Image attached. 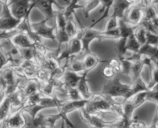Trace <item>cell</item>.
<instances>
[{
  "label": "cell",
  "mask_w": 158,
  "mask_h": 128,
  "mask_svg": "<svg viewBox=\"0 0 158 128\" xmlns=\"http://www.w3.org/2000/svg\"><path fill=\"white\" fill-rule=\"evenodd\" d=\"M77 36L81 39L83 46V52L90 53V45L95 40H118L120 38V33L118 27L110 31H100L91 27L82 28Z\"/></svg>",
  "instance_id": "1"
},
{
  "label": "cell",
  "mask_w": 158,
  "mask_h": 128,
  "mask_svg": "<svg viewBox=\"0 0 158 128\" xmlns=\"http://www.w3.org/2000/svg\"><path fill=\"white\" fill-rule=\"evenodd\" d=\"M130 91V84H124L121 82L120 78L115 76L110 79L103 86L101 94L109 98L112 101L118 102V99L122 100V103L127 100Z\"/></svg>",
  "instance_id": "2"
},
{
  "label": "cell",
  "mask_w": 158,
  "mask_h": 128,
  "mask_svg": "<svg viewBox=\"0 0 158 128\" xmlns=\"http://www.w3.org/2000/svg\"><path fill=\"white\" fill-rule=\"evenodd\" d=\"M113 106L114 102L109 98L104 96L102 94H94L85 107V109L89 113L95 115H99L103 113H113Z\"/></svg>",
  "instance_id": "3"
},
{
  "label": "cell",
  "mask_w": 158,
  "mask_h": 128,
  "mask_svg": "<svg viewBox=\"0 0 158 128\" xmlns=\"http://www.w3.org/2000/svg\"><path fill=\"white\" fill-rule=\"evenodd\" d=\"M65 100H60L58 96L48 97L42 96L37 104L35 105L33 107L23 109V111L24 113L29 114L31 117L32 120H33L39 115L40 112L43 109H50V108H56L58 109L63 105Z\"/></svg>",
  "instance_id": "4"
},
{
  "label": "cell",
  "mask_w": 158,
  "mask_h": 128,
  "mask_svg": "<svg viewBox=\"0 0 158 128\" xmlns=\"http://www.w3.org/2000/svg\"><path fill=\"white\" fill-rule=\"evenodd\" d=\"M54 21H55L56 27V36H57V42H58V46L55 51L57 53V56H58L60 53L62 45L64 44H68L71 39L66 32L67 19L64 16L62 10L55 11Z\"/></svg>",
  "instance_id": "5"
},
{
  "label": "cell",
  "mask_w": 158,
  "mask_h": 128,
  "mask_svg": "<svg viewBox=\"0 0 158 128\" xmlns=\"http://www.w3.org/2000/svg\"><path fill=\"white\" fill-rule=\"evenodd\" d=\"M89 100H80L72 101V100H65L63 105L58 109V112L63 116V120H64L68 127L74 128V125L71 123V120L68 119V114L74 112L76 110H81V109L85 108Z\"/></svg>",
  "instance_id": "6"
},
{
  "label": "cell",
  "mask_w": 158,
  "mask_h": 128,
  "mask_svg": "<svg viewBox=\"0 0 158 128\" xmlns=\"http://www.w3.org/2000/svg\"><path fill=\"white\" fill-rule=\"evenodd\" d=\"M21 20L12 15L10 6H2V12L0 16V33H9L16 30Z\"/></svg>",
  "instance_id": "7"
},
{
  "label": "cell",
  "mask_w": 158,
  "mask_h": 128,
  "mask_svg": "<svg viewBox=\"0 0 158 128\" xmlns=\"http://www.w3.org/2000/svg\"><path fill=\"white\" fill-rule=\"evenodd\" d=\"M48 21L46 19L39 21L37 23H31V27L33 32L41 39H48L51 41H57L56 36L55 25L49 26Z\"/></svg>",
  "instance_id": "8"
},
{
  "label": "cell",
  "mask_w": 158,
  "mask_h": 128,
  "mask_svg": "<svg viewBox=\"0 0 158 128\" xmlns=\"http://www.w3.org/2000/svg\"><path fill=\"white\" fill-rule=\"evenodd\" d=\"M10 9L16 19L22 20L33 10L32 0H10Z\"/></svg>",
  "instance_id": "9"
},
{
  "label": "cell",
  "mask_w": 158,
  "mask_h": 128,
  "mask_svg": "<svg viewBox=\"0 0 158 128\" xmlns=\"http://www.w3.org/2000/svg\"><path fill=\"white\" fill-rule=\"evenodd\" d=\"M28 125L24 117V112L21 108H17L14 112L10 113L6 119L0 123V128H26Z\"/></svg>",
  "instance_id": "10"
},
{
  "label": "cell",
  "mask_w": 158,
  "mask_h": 128,
  "mask_svg": "<svg viewBox=\"0 0 158 128\" xmlns=\"http://www.w3.org/2000/svg\"><path fill=\"white\" fill-rule=\"evenodd\" d=\"M80 117L81 120L87 123L89 126L94 128H112V120H106L100 117L98 115L89 113L85 109V108L79 110Z\"/></svg>",
  "instance_id": "11"
},
{
  "label": "cell",
  "mask_w": 158,
  "mask_h": 128,
  "mask_svg": "<svg viewBox=\"0 0 158 128\" xmlns=\"http://www.w3.org/2000/svg\"><path fill=\"white\" fill-rule=\"evenodd\" d=\"M60 120H63V116L59 112L54 115L39 114L36 118L32 120V124L35 127L53 128Z\"/></svg>",
  "instance_id": "12"
},
{
  "label": "cell",
  "mask_w": 158,
  "mask_h": 128,
  "mask_svg": "<svg viewBox=\"0 0 158 128\" xmlns=\"http://www.w3.org/2000/svg\"><path fill=\"white\" fill-rule=\"evenodd\" d=\"M54 4L57 5L55 0H32V7L40 10L44 14L45 19L48 21L55 18Z\"/></svg>",
  "instance_id": "13"
},
{
  "label": "cell",
  "mask_w": 158,
  "mask_h": 128,
  "mask_svg": "<svg viewBox=\"0 0 158 128\" xmlns=\"http://www.w3.org/2000/svg\"><path fill=\"white\" fill-rule=\"evenodd\" d=\"M143 19V10L138 6L133 5L127 10L124 17V20L131 27H136L139 26Z\"/></svg>",
  "instance_id": "14"
},
{
  "label": "cell",
  "mask_w": 158,
  "mask_h": 128,
  "mask_svg": "<svg viewBox=\"0 0 158 128\" xmlns=\"http://www.w3.org/2000/svg\"><path fill=\"white\" fill-rule=\"evenodd\" d=\"M10 39L14 46L19 49L34 48L35 43L27 34L22 32H18L16 30V33L10 37Z\"/></svg>",
  "instance_id": "15"
},
{
  "label": "cell",
  "mask_w": 158,
  "mask_h": 128,
  "mask_svg": "<svg viewBox=\"0 0 158 128\" xmlns=\"http://www.w3.org/2000/svg\"><path fill=\"white\" fill-rule=\"evenodd\" d=\"M129 0H115L112 4V13L110 16L116 19H124L127 10L132 6Z\"/></svg>",
  "instance_id": "16"
},
{
  "label": "cell",
  "mask_w": 158,
  "mask_h": 128,
  "mask_svg": "<svg viewBox=\"0 0 158 128\" xmlns=\"http://www.w3.org/2000/svg\"><path fill=\"white\" fill-rule=\"evenodd\" d=\"M88 74L89 73L86 71L83 73L81 80L79 81L78 84H77V89L78 90L79 93L83 100H89L92 98L94 94L92 93L89 88V82H88Z\"/></svg>",
  "instance_id": "17"
},
{
  "label": "cell",
  "mask_w": 158,
  "mask_h": 128,
  "mask_svg": "<svg viewBox=\"0 0 158 128\" xmlns=\"http://www.w3.org/2000/svg\"><path fill=\"white\" fill-rule=\"evenodd\" d=\"M40 83L36 80L26 81L23 85L20 84V89L22 92L23 101L30 96L39 92Z\"/></svg>",
  "instance_id": "18"
},
{
  "label": "cell",
  "mask_w": 158,
  "mask_h": 128,
  "mask_svg": "<svg viewBox=\"0 0 158 128\" xmlns=\"http://www.w3.org/2000/svg\"><path fill=\"white\" fill-rule=\"evenodd\" d=\"M145 91L150 90H149L148 89V85H147V84H146V82H144L143 78L140 76L139 79H137L133 82H131V84H130V92H129V95L128 96H127V100L133 98V97L134 96H136V94L139 93V92H145ZM127 100H126V101H127Z\"/></svg>",
  "instance_id": "19"
},
{
  "label": "cell",
  "mask_w": 158,
  "mask_h": 128,
  "mask_svg": "<svg viewBox=\"0 0 158 128\" xmlns=\"http://www.w3.org/2000/svg\"><path fill=\"white\" fill-rule=\"evenodd\" d=\"M13 108L10 96L2 95L0 100V123H2L8 117Z\"/></svg>",
  "instance_id": "20"
},
{
  "label": "cell",
  "mask_w": 158,
  "mask_h": 128,
  "mask_svg": "<svg viewBox=\"0 0 158 128\" xmlns=\"http://www.w3.org/2000/svg\"><path fill=\"white\" fill-rule=\"evenodd\" d=\"M82 75L67 70L62 78V82L65 86L71 88H77L79 81L81 80Z\"/></svg>",
  "instance_id": "21"
},
{
  "label": "cell",
  "mask_w": 158,
  "mask_h": 128,
  "mask_svg": "<svg viewBox=\"0 0 158 128\" xmlns=\"http://www.w3.org/2000/svg\"><path fill=\"white\" fill-rule=\"evenodd\" d=\"M83 64L85 67V71L89 73L92 71L93 68H95L97 65L102 62H107V61H102L98 56L94 54L93 53H86L85 57L82 59Z\"/></svg>",
  "instance_id": "22"
},
{
  "label": "cell",
  "mask_w": 158,
  "mask_h": 128,
  "mask_svg": "<svg viewBox=\"0 0 158 128\" xmlns=\"http://www.w3.org/2000/svg\"><path fill=\"white\" fill-rule=\"evenodd\" d=\"M79 2H80V0H70L68 6L62 10L64 16L66 18V19L73 18L74 11L76 10H77V9H82V6L80 5Z\"/></svg>",
  "instance_id": "23"
},
{
  "label": "cell",
  "mask_w": 158,
  "mask_h": 128,
  "mask_svg": "<svg viewBox=\"0 0 158 128\" xmlns=\"http://www.w3.org/2000/svg\"><path fill=\"white\" fill-rule=\"evenodd\" d=\"M118 30L120 33V37L128 38L129 36H131L134 32L135 27H131L129 25L124 19H119L118 20Z\"/></svg>",
  "instance_id": "24"
},
{
  "label": "cell",
  "mask_w": 158,
  "mask_h": 128,
  "mask_svg": "<svg viewBox=\"0 0 158 128\" xmlns=\"http://www.w3.org/2000/svg\"><path fill=\"white\" fill-rule=\"evenodd\" d=\"M101 5V0H86L84 5H82L83 14L88 18L93 10H95L98 6Z\"/></svg>",
  "instance_id": "25"
},
{
  "label": "cell",
  "mask_w": 158,
  "mask_h": 128,
  "mask_svg": "<svg viewBox=\"0 0 158 128\" xmlns=\"http://www.w3.org/2000/svg\"><path fill=\"white\" fill-rule=\"evenodd\" d=\"M68 69L74 71V72L82 75L85 72V67L82 60L75 59V57L71 58L68 62Z\"/></svg>",
  "instance_id": "26"
},
{
  "label": "cell",
  "mask_w": 158,
  "mask_h": 128,
  "mask_svg": "<svg viewBox=\"0 0 158 128\" xmlns=\"http://www.w3.org/2000/svg\"><path fill=\"white\" fill-rule=\"evenodd\" d=\"M147 29L142 25L137 26L134 29L133 34H134L135 37L137 40L138 42L140 44L141 46L145 45L146 42H147Z\"/></svg>",
  "instance_id": "27"
},
{
  "label": "cell",
  "mask_w": 158,
  "mask_h": 128,
  "mask_svg": "<svg viewBox=\"0 0 158 128\" xmlns=\"http://www.w3.org/2000/svg\"><path fill=\"white\" fill-rule=\"evenodd\" d=\"M64 96H66V100H72V101H75V100H82L81 95L79 93L78 90L77 89V88H71L68 87V86H65L64 85Z\"/></svg>",
  "instance_id": "28"
},
{
  "label": "cell",
  "mask_w": 158,
  "mask_h": 128,
  "mask_svg": "<svg viewBox=\"0 0 158 128\" xmlns=\"http://www.w3.org/2000/svg\"><path fill=\"white\" fill-rule=\"evenodd\" d=\"M141 48V45L137 40L135 37L134 34H132L127 39V50L131 53H138Z\"/></svg>",
  "instance_id": "29"
},
{
  "label": "cell",
  "mask_w": 158,
  "mask_h": 128,
  "mask_svg": "<svg viewBox=\"0 0 158 128\" xmlns=\"http://www.w3.org/2000/svg\"><path fill=\"white\" fill-rule=\"evenodd\" d=\"M123 114L124 117H127L129 119L133 118V113L136 110L134 104L131 99L123 102Z\"/></svg>",
  "instance_id": "30"
},
{
  "label": "cell",
  "mask_w": 158,
  "mask_h": 128,
  "mask_svg": "<svg viewBox=\"0 0 158 128\" xmlns=\"http://www.w3.org/2000/svg\"><path fill=\"white\" fill-rule=\"evenodd\" d=\"M148 93L149 91H145V92H142L136 94L133 98H131L136 109H137L138 107L142 106L144 103L148 101Z\"/></svg>",
  "instance_id": "31"
},
{
  "label": "cell",
  "mask_w": 158,
  "mask_h": 128,
  "mask_svg": "<svg viewBox=\"0 0 158 128\" xmlns=\"http://www.w3.org/2000/svg\"><path fill=\"white\" fill-rule=\"evenodd\" d=\"M66 32L67 33H68V36L70 37V39L77 36V34H78L77 25H76L75 22H74V20L73 19V18H71V19H67Z\"/></svg>",
  "instance_id": "32"
},
{
  "label": "cell",
  "mask_w": 158,
  "mask_h": 128,
  "mask_svg": "<svg viewBox=\"0 0 158 128\" xmlns=\"http://www.w3.org/2000/svg\"><path fill=\"white\" fill-rule=\"evenodd\" d=\"M156 16H158L157 10L155 7V5L153 4V5L146 8L145 10H143V20L150 21L153 18L156 17Z\"/></svg>",
  "instance_id": "33"
},
{
  "label": "cell",
  "mask_w": 158,
  "mask_h": 128,
  "mask_svg": "<svg viewBox=\"0 0 158 128\" xmlns=\"http://www.w3.org/2000/svg\"><path fill=\"white\" fill-rule=\"evenodd\" d=\"M122 64V73L126 75L130 76V72H131V68L133 62L127 58L119 59Z\"/></svg>",
  "instance_id": "34"
},
{
  "label": "cell",
  "mask_w": 158,
  "mask_h": 128,
  "mask_svg": "<svg viewBox=\"0 0 158 128\" xmlns=\"http://www.w3.org/2000/svg\"><path fill=\"white\" fill-rule=\"evenodd\" d=\"M108 65L110 68H112L114 71H115V73H119L122 72V64H121L120 60L116 58H112L109 61H108Z\"/></svg>",
  "instance_id": "35"
},
{
  "label": "cell",
  "mask_w": 158,
  "mask_h": 128,
  "mask_svg": "<svg viewBox=\"0 0 158 128\" xmlns=\"http://www.w3.org/2000/svg\"><path fill=\"white\" fill-rule=\"evenodd\" d=\"M118 19L113 17L112 16H109V19H108L107 22H106V27H105L104 30L105 31H110V30H115L118 27Z\"/></svg>",
  "instance_id": "36"
},
{
  "label": "cell",
  "mask_w": 158,
  "mask_h": 128,
  "mask_svg": "<svg viewBox=\"0 0 158 128\" xmlns=\"http://www.w3.org/2000/svg\"><path fill=\"white\" fill-rule=\"evenodd\" d=\"M147 45H152L154 47H158V34L153 33L152 32H147Z\"/></svg>",
  "instance_id": "37"
},
{
  "label": "cell",
  "mask_w": 158,
  "mask_h": 128,
  "mask_svg": "<svg viewBox=\"0 0 158 128\" xmlns=\"http://www.w3.org/2000/svg\"><path fill=\"white\" fill-rule=\"evenodd\" d=\"M158 83V67H155L153 69L151 70V80L147 84L148 85V89L150 90L153 85Z\"/></svg>",
  "instance_id": "38"
},
{
  "label": "cell",
  "mask_w": 158,
  "mask_h": 128,
  "mask_svg": "<svg viewBox=\"0 0 158 128\" xmlns=\"http://www.w3.org/2000/svg\"><path fill=\"white\" fill-rule=\"evenodd\" d=\"M102 74L105 77L107 78V79H109V80L112 79H113V78H115V75H116V73H115V71H114L112 68H110L109 65H106V66L103 68Z\"/></svg>",
  "instance_id": "39"
},
{
  "label": "cell",
  "mask_w": 158,
  "mask_h": 128,
  "mask_svg": "<svg viewBox=\"0 0 158 128\" xmlns=\"http://www.w3.org/2000/svg\"><path fill=\"white\" fill-rule=\"evenodd\" d=\"M131 128H149V125L145 123L144 122L138 120V119L133 117L131 122Z\"/></svg>",
  "instance_id": "40"
},
{
  "label": "cell",
  "mask_w": 158,
  "mask_h": 128,
  "mask_svg": "<svg viewBox=\"0 0 158 128\" xmlns=\"http://www.w3.org/2000/svg\"><path fill=\"white\" fill-rule=\"evenodd\" d=\"M7 90H8V85H7L6 82L2 76V73L0 71V92H2V96L6 95Z\"/></svg>",
  "instance_id": "41"
},
{
  "label": "cell",
  "mask_w": 158,
  "mask_h": 128,
  "mask_svg": "<svg viewBox=\"0 0 158 128\" xmlns=\"http://www.w3.org/2000/svg\"><path fill=\"white\" fill-rule=\"evenodd\" d=\"M148 101L155 102V103H157V105H158V91L157 92L149 91Z\"/></svg>",
  "instance_id": "42"
},
{
  "label": "cell",
  "mask_w": 158,
  "mask_h": 128,
  "mask_svg": "<svg viewBox=\"0 0 158 128\" xmlns=\"http://www.w3.org/2000/svg\"><path fill=\"white\" fill-rule=\"evenodd\" d=\"M10 0H0V3L2 4V6L9 5L10 4Z\"/></svg>",
  "instance_id": "43"
},
{
  "label": "cell",
  "mask_w": 158,
  "mask_h": 128,
  "mask_svg": "<svg viewBox=\"0 0 158 128\" xmlns=\"http://www.w3.org/2000/svg\"><path fill=\"white\" fill-rule=\"evenodd\" d=\"M153 121L155 122V123H158V106H157V109H156V114H155V117H154V118H153Z\"/></svg>",
  "instance_id": "44"
},
{
  "label": "cell",
  "mask_w": 158,
  "mask_h": 128,
  "mask_svg": "<svg viewBox=\"0 0 158 128\" xmlns=\"http://www.w3.org/2000/svg\"><path fill=\"white\" fill-rule=\"evenodd\" d=\"M60 128H68V126H67L66 125V123H65V121L64 120H61V124H60Z\"/></svg>",
  "instance_id": "45"
},
{
  "label": "cell",
  "mask_w": 158,
  "mask_h": 128,
  "mask_svg": "<svg viewBox=\"0 0 158 128\" xmlns=\"http://www.w3.org/2000/svg\"><path fill=\"white\" fill-rule=\"evenodd\" d=\"M129 2H130V3L133 6V5H136V4H137L138 2H139V0H129Z\"/></svg>",
  "instance_id": "46"
},
{
  "label": "cell",
  "mask_w": 158,
  "mask_h": 128,
  "mask_svg": "<svg viewBox=\"0 0 158 128\" xmlns=\"http://www.w3.org/2000/svg\"><path fill=\"white\" fill-rule=\"evenodd\" d=\"M153 5H156V4H158V0H153Z\"/></svg>",
  "instance_id": "47"
},
{
  "label": "cell",
  "mask_w": 158,
  "mask_h": 128,
  "mask_svg": "<svg viewBox=\"0 0 158 128\" xmlns=\"http://www.w3.org/2000/svg\"><path fill=\"white\" fill-rule=\"evenodd\" d=\"M41 128H45V127H41Z\"/></svg>",
  "instance_id": "48"
},
{
  "label": "cell",
  "mask_w": 158,
  "mask_h": 128,
  "mask_svg": "<svg viewBox=\"0 0 158 128\" xmlns=\"http://www.w3.org/2000/svg\"><path fill=\"white\" fill-rule=\"evenodd\" d=\"M84 1H86V0H84Z\"/></svg>",
  "instance_id": "49"
},
{
  "label": "cell",
  "mask_w": 158,
  "mask_h": 128,
  "mask_svg": "<svg viewBox=\"0 0 158 128\" xmlns=\"http://www.w3.org/2000/svg\"><path fill=\"white\" fill-rule=\"evenodd\" d=\"M0 51H1V49H0Z\"/></svg>",
  "instance_id": "50"
},
{
  "label": "cell",
  "mask_w": 158,
  "mask_h": 128,
  "mask_svg": "<svg viewBox=\"0 0 158 128\" xmlns=\"http://www.w3.org/2000/svg\"><path fill=\"white\" fill-rule=\"evenodd\" d=\"M157 124H158V123H157Z\"/></svg>",
  "instance_id": "51"
},
{
  "label": "cell",
  "mask_w": 158,
  "mask_h": 128,
  "mask_svg": "<svg viewBox=\"0 0 158 128\" xmlns=\"http://www.w3.org/2000/svg\"><path fill=\"white\" fill-rule=\"evenodd\" d=\"M130 128H131V127H130Z\"/></svg>",
  "instance_id": "52"
}]
</instances>
